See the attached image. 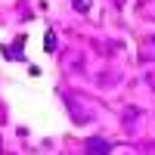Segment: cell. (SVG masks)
<instances>
[{
    "instance_id": "cell-1",
    "label": "cell",
    "mask_w": 155,
    "mask_h": 155,
    "mask_svg": "<svg viewBox=\"0 0 155 155\" xmlns=\"http://www.w3.org/2000/svg\"><path fill=\"white\" fill-rule=\"evenodd\" d=\"M109 143H87V155H106Z\"/></svg>"
}]
</instances>
